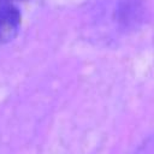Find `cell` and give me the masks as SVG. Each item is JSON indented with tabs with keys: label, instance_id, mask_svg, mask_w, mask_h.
I'll return each instance as SVG.
<instances>
[{
	"label": "cell",
	"instance_id": "obj_1",
	"mask_svg": "<svg viewBox=\"0 0 154 154\" xmlns=\"http://www.w3.org/2000/svg\"><path fill=\"white\" fill-rule=\"evenodd\" d=\"M20 23L22 14L14 5L0 6V47L14 38L19 31Z\"/></svg>",
	"mask_w": 154,
	"mask_h": 154
},
{
	"label": "cell",
	"instance_id": "obj_2",
	"mask_svg": "<svg viewBox=\"0 0 154 154\" xmlns=\"http://www.w3.org/2000/svg\"><path fill=\"white\" fill-rule=\"evenodd\" d=\"M13 1H20V0H0V6L2 5H13Z\"/></svg>",
	"mask_w": 154,
	"mask_h": 154
}]
</instances>
